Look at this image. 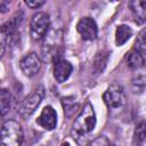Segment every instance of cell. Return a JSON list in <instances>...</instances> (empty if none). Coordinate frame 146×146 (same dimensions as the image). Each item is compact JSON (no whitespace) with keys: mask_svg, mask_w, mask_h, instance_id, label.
I'll use <instances>...</instances> for the list:
<instances>
[{"mask_svg":"<svg viewBox=\"0 0 146 146\" xmlns=\"http://www.w3.org/2000/svg\"><path fill=\"white\" fill-rule=\"evenodd\" d=\"M23 141V130L18 122L8 120L1 128V146H21Z\"/></svg>","mask_w":146,"mask_h":146,"instance_id":"obj_2","label":"cell"},{"mask_svg":"<svg viewBox=\"0 0 146 146\" xmlns=\"http://www.w3.org/2000/svg\"><path fill=\"white\" fill-rule=\"evenodd\" d=\"M62 146H70V144H68L67 141H65V143H63V144H62Z\"/></svg>","mask_w":146,"mask_h":146,"instance_id":"obj_20","label":"cell"},{"mask_svg":"<svg viewBox=\"0 0 146 146\" xmlns=\"http://www.w3.org/2000/svg\"><path fill=\"white\" fill-rule=\"evenodd\" d=\"M72 71L73 67L70 62L65 59H58L54 65V78L56 79L57 82L62 83L70 78Z\"/></svg>","mask_w":146,"mask_h":146,"instance_id":"obj_9","label":"cell"},{"mask_svg":"<svg viewBox=\"0 0 146 146\" xmlns=\"http://www.w3.org/2000/svg\"><path fill=\"white\" fill-rule=\"evenodd\" d=\"M107 52L105 51H100L96 55L95 57V60H94V70L96 73H100L104 67L106 66V63H107Z\"/></svg>","mask_w":146,"mask_h":146,"instance_id":"obj_15","label":"cell"},{"mask_svg":"<svg viewBox=\"0 0 146 146\" xmlns=\"http://www.w3.org/2000/svg\"><path fill=\"white\" fill-rule=\"evenodd\" d=\"M103 100L110 108H119L123 106L125 103V94L123 88L117 83L111 84L104 92Z\"/></svg>","mask_w":146,"mask_h":146,"instance_id":"obj_5","label":"cell"},{"mask_svg":"<svg viewBox=\"0 0 146 146\" xmlns=\"http://www.w3.org/2000/svg\"><path fill=\"white\" fill-rule=\"evenodd\" d=\"M146 139V122L140 121L133 131V145H141Z\"/></svg>","mask_w":146,"mask_h":146,"instance_id":"obj_13","label":"cell"},{"mask_svg":"<svg viewBox=\"0 0 146 146\" xmlns=\"http://www.w3.org/2000/svg\"><path fill=\"white\" fill-rule=\"evenodd\" d=\"M135 48L137 50H139L143 55L146 54V29L139 33V35L136 40V43H135Z\"/></svg>","mask_w":146,"mask_h":146,"instance_id":"obj_17","label":"cell"},{"mask_svg":"<svg viewBox=\"0 0 146 146\" xmlns=\"http://www.w3.org/2000/svg\"><path fill=\"white\" fill-rule=\"evenodd\" d=\"M131 87H132V90L133 92H141L145 87H146V75L145 74H138V75H135L132 81H131Z\"/></svg>","mask_w":146,"mask_h":146,"instance_id":"obj_16","label":"cell"},{"mask_svg":"<svg viewBox=\"0 0 146 146\" xmlns=\"http://www.w3.org/2000/svg\"><path fill=\"white\" fill-rule=\"evenodd\" d=\"M36 123L46 130H52L57 124V114L51 106H46L36 119Z\"/></svg>","mask_w":146,"mask_h":146,"instance_id":"obj_8","label":"cell"},{"mask_svg":"<svg viewBox=\"0 0 146 146\" xmlns=\"http://www.w3.org/2000/svg\"><path fill=\"white\" fill-rule=\"evenodd\" d=\"M125 62H127V65L131 70H139L145 64V57H144V55L139 50H137L136 48H133V49H131L127 54Z\"/></svg>","mask_w":146,"mask_h":146,"instance_id":"obj_11","label":"cell"},{"mask_svg":"<svg viewBox=\"0 0 146 146\" xmlns=\"http://www.w3.org/2000/svg\"><path fill=\"white\" fill-rule=\"evenodd\" d=\"M43 97H44V88L42 86H40L36 89H34L22 102V104L18 107V114L21 115V117L27 119L29 116H31L34 113V111L38 108L40 103L42 102Z\"/></svg>","mask_w":146,"mask_h":146,"instance_id":"obj_3","label":"cell"},{"mask_svg":"<svg viewBox=\"0 0 146 146\" xmlns=\"http://www.w3.org/2000/svg\"><path fill=\"white\" fill-rule=\"evenodd\" d=\"M96 125V115L94 107L91 104H86L82 108L81 113L78 115V117L74 121L72 135L75 139L79 137H84L86 135L90 133Z\"/></svg>","mask_w":146,"mask_h":146,"instance_id":"obj_1","label":"cell"},{"mask_svg":"<svg viewBox=\"0 0 146 146\" xmlns=\"http://www.w3.org/2000/svg\"><path fill=\"white\" fill-rule=\"evenodd\" d=\"M132 14V18L137 25H141L146 22V1L133 0L128 3Z\"/></svg>","mask_w":146,"mask_h":146,"instance_id":"obj_10","label":"cell"},{"mask_svg":"<svg viewBox=\"0 0 146 146\" xmlns=\"http://www.w3.org/2000/svg\"><path fill=\"white\" fill-rule=\"evenodd\" d=\"M49 27H50V18L48 14L43 11H39L32 16L30 23V33L33 40H41L47 34Z\"/></svg>","mask_w":146,"mask_h":146,"instance_id":"obj_4","label":"cell"},{"mask_svg":"<svg viewBox=\"0 0 146 146\" xmlns=\"http://www.w3.org/2000/svg\"><path fill=\"white\" fill-rule=\"evenodd\" d=\"M76 30L83 40H95L98 33L97 24L90 17H82L76 24Z\"/></svg>","mask_w":146,"mask_h":146,"instance_id":"obj_7","label":"cell"},{"mask_svg":"<svg viewBox=\"0 0 146 146\" xmlns=\"http://www.w3.org/2000/svg\"><path fill=\"white\" fill-rule=\"evenodd\" d=\"M10 103H11V96L9 90L2 88L0 91V107H1V115H6L7 112L10 110Z\"/></svg>","mask_w":146,"mask_h":146,"instance_id":"obj_14","label":"cell"},{"mask_svg":"<svg viewBox=\"0 0 146 146\" xmlns=\"http://www.w3.org/2000/svg\"><path fill=\"white\" fill-rule=\"evenodd\" d=\"M88 146H114V145L105 136H99L95 140H92Z\"/></svg>","mask_w":146,"mask_h":146,"instance_id":"obj_18","label":"cell"},{"mask_svg":"<svg viewBox=\"0 0 146 146\" xmlns=\"http://www.w3.org/2000/svg\"><path fill=\"white\" fill-rule=\"evenodd\" d=\"M25 3H26V6L30 7L31 9H36V8L41 7V6L44 3V1H43V0H26Z\"/></svg>","mask_w":146,"mask_h":146,"instance_id":"obj_19","label":"cell"},{"mask_svg":"<svg viewBox=\"0 0 146 146\" xmlns=\"http://www.w3.org/2000/svg\"><path fill=\"white\" fill-rule=\"evenodd\" d=\"M132 35V30L128 25H119L115 31L116 46H123Z\"/></svg>","mask_w":146,"mask_h":146,"instance_id":"obj_12","label":"cell"},{"mask_svg":"<svg viewBox=\"0 0 146 146\" xmlns=\"http://www.w3.org/2000/svg\"><path fill=\"white\" fill-rule=\"evenodd\" d=\"M19 66H21L22 72H23L26 76L32 78V76H34L35 74H38V72L40 71V67H41V59H40V57H39L35 52H30V54L25 55V56L21 59Z\"/></svg>","mask_w":146,"mask_h":146,"instance_id":"obj_6","label":"cell"}]
</instances>
